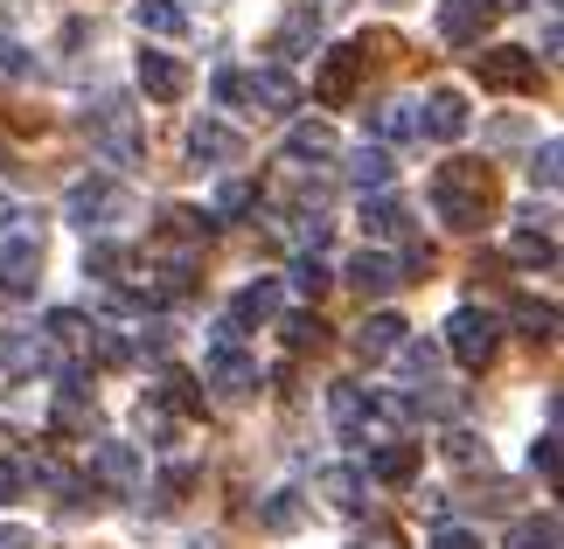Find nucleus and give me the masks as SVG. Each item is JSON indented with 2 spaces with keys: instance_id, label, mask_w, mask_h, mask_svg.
<instances>
[{
  "instance_id": "1",
  "label": "nucleus",
  "mask_w": 564,
  "mask_h": 549,
  "mask_svg": "<svg viewBox=\"0 0 564 549\" xmlns=\"http://www.w3.org/2000/svg\"><path fill=\"white\" fill-rule=\"evenodd\" d=\"M432 209H440V223H453V230H481L488 223V167L446 161L432 174Z\"/></svg>"
},
{
  "instance_id": "23",
  "label": "nucleus",
  "mask_w": 564,
  "mask_h": 549,
  "mask_svg": "<svg viewBox=\"0 0 564 549\" xmlns=\"http://www.w3.org/2000/svg\"><path fill=\"white\" fill-rule=\"evenodd\" d=\"M398 341H404V320L398 314H370V320L356 327V355L362 362H390V348H398Z\"/></svg>"
},
{
  "instance_id": "43",
  "label": "nucleus",
  "mask_w": 564,
  "mask_h": 549,
  "mask_svg": "<svg viewBox=\"0 0 564 549\" xmlns=\"http://www.w3.org/2000/svg\"><path fill=\"white\" fill-rule=\"evenodd\" d=\"M440 452L453 459V466H474V459H488V452H481V438H474V431H460V425L446 431V446H440Z\"/></svg>"
},
{
  "instance_id": "49",
  "label": "nucleus",
  "mask_w": 564,
  "mask_h": 549,
  "mask_svg": "<svg viewBox=\"0 0 564 549\" xmlns=\"http://www.w3.org/2000/svg\"><path fill=\"white\" fill-rule=\"evenodd\" d=\"M432 549H481V536H474V529H440Z\"/></svg>"
},
{
  "instance_id": "6",
  "label": "nucleus",
  "mask_w": 564,
  "mask_h": 549,
  "mask_svg": "<svg viewBox=\"0 0 564 549\" xmlns=\"http://www.w3.org/2000/svg\"><path fill=\"white\" fill-rule=\"evenodd\" d=\"M362 63H370V50H362V42H349V50H328V56H321V70H314V98H321V105H349Z\"/></svg>"
},
{
  "instance_id": "18",
  "label": "nucleus",
  "mask_w": 564,
  "mask_h": 549,
  "mask_svg": "<svg viewBox=\"0 0 564 549\" xmlns=\"http://www.w3.org/2000/svg\"><path fill=\"white\" fill-rule=\"evenodd\" d=\"M362 480L411 487V480H419V446H370V459H362Z\"/></svg>"
},
{
  "instance_id": "24",
  "label": "nucleus",
  "mask_w": 564,
  "mask_h": 549,
  "mask_svg": "<svg viewBox=\"0 0 564 549\" xmlns=\"http://www.w3.org/2000/svg\"><path fill=\"white\" fill-rule=\"evenodd\" d=\"M300 521H307V501H300L293 487H279V494L258 501V529H265V536H293Z\"/></svg>"
},
{
  "instance_id": "52",
  "label": "nucleus",
  "mask_w": 564,
  "mask_h": 549,
  "mask_svg": "<svg viewBox=\"0 0 564 549\" xmlns=\"http://www.w3.org/2000/svg\"><path fill=\"white\" fill-rule=\"evenodd\" d=\"M182 549H224V542H216V536H195V542H182Z\"/></svg>"
},
{
  "instance_id": "12",
  "label": "nucleus",
  "mask_w": 564,
  "mask_h": 549,
  "mask_svg": "<svg viewBox=\"0 0 564 549\" xmlns=\"http://www.w3.org/2000/svg\"><path fill=\"white\" fill-rule=\"evenodd\" d=\"M91 473L105 480V487H140V480H147V459H140V446L105 438V446H91Z\"/></svg>"
},
{
  "instance_id": "26",
  "label": "nucleus",
  "mask_w": 564,
  "mask_h": 549,
  "mask_svg": "<svg viewBox=\"0 0 564 549\" xmlns=\"http://www.w3.org/2000/svg\"><path fill=\"white\" fill-rule=\"evenodd\" d=\"M230 320L251 327V320H279V278H251L245 293L230 299Z\"/></svg>"
},
{
  "instance_id": "42",
  "label": "nucleus",
  "mask_w": 564,
  "mask_h": 549,
  "mask_svg": "<svg viewBox=\"0 0 564 549\" xmlns=\"http://www.w3.org/2000/svg\"><path fill=\"white\" fill-rule=\"evenodd\" d=\"M167 348H175V327H167V320H147L133 334V355H167Z\"/></svg>"
},
{
  "instance_id": "14",
  "label": "nucleus",
  "mask_w": 564,
  "mask_h": 549,
  "mask_svg": "<svg viewBox=\"0 0 564 549\" xmlns=\"http://www.w3.org/2000/svg\"><path fill=\"white\" fill-rule=\"evenodd\" d=\"M0 369H14V376L50 369V341H42L35 327H0Z\"/></svg>"
},
{
  "instance_id": "16",
  "label": "nucleus",
  "mask_w": 564,
  "mask_h": 549,
  "mask_svg": "<svg viewBox=\"0 0 564 549\" xmlns=\"http://www.w3.org/2000/svg\"><path fill=\"white\" fill-rule=\"evenodd\" d=\"M237 153H245V140H237L224 119H203V125H188V161H203V167H224V161H237Z\"/></svg>"
},
{
  "instance_id": "41",
  "label": "nucleus",
  "mask_w": 564,
  "mask_h": 549,
  "mask_svg": "<svg viewBox=\"0 0 564 549\" xmlns=\"http://www.w3.org/2000/svg\"><path fill=\"white\" fill-rule=\"evenodd\" d=\"M167 230L188 237V244H203V237L216 230V216H203V209H167Z\"/></svg>"
},
{
  "instance_id": "38",
  "label": "nucleus",
  "mask_w": 564,
  "mask_h": 549,
  "mask_svg": "<svg viewBox=\"0 0 564 549\" xmlns=\"http://www.w3.org/2000/svg\"><path fill=\"white\" fill-rule=\"evenodd\" d=\"M251 209H258V188H251V182H224V188H216V209H209V216L224 223V216H251Z\"/></svg>"
},
{
  "instance_id": "33",
  "label": "nucleus",
  "mask_w": 564,
  "mask_h": 549,
  "mask_svg": "<svg viewBox=\"0 0 564 549\" xmlns=\"http://www.w3.org/2000/svg\"><path fill=\"white\" fill-rule=\"evenodd\" d=\"M516 265H544V272H557V244H551V230H516Z\"/></svg>"
},
{
  "instance_id": "17",
  "label": "nucleus",
  "mask_w": 564,
  "mask_h": 549,
  "mask_svg": "<svg viewBox=\"0 0 564 549\" xmlns=\"http://www.w3.org/2000/svg\"><path fill=\"white\" fill-rule=\"evenodd\" d=\"M314 494L328 501V508L356 515V508H362V494H370V480H362V466H321V473H314Z\"/></svg>"
},
{
  "instance_id": "36",
  "label": "nucleus",
  "mask_w": 564,
  "mask_h": 549,
  "mask_svg": "<svg viewBox=\"0 0 564 549\" xmlns=\"http://www.w3.org/2000/svg\"><path fill=\"white\" fill-rule=\"evenodd\" d=\"M509 549H557V515H536V521H516Z\"/></svg>"
},
{
  "instance_id": "27",
  "label": "nucleus",
  "mask_w": 564,
  "mask_h": 549,
  "mask_svg": "<svg viewBox=\"0 0 564 549\" xmlns=\"http://www.w3.org/2000/svg\"><path fill=\"white\" fill-rule=\"evenodd\" d=\"M362 230H370V237H404L411 209L398 202V195H362Z\"/></svg>"
},
{
  "instance_id": "32",
  "label": "nucleus",
  "mask_w": 564,
  "mask_h": 549,
  "mask_svg": "<svg viewBox=\"0 0 564 549\" xmlns=\"http://www.w3.org/2000/svg\"><path fill=\"white\" fill-rule=\"evenodd\" d=\"M279 334H286L293 355H307V348L328 341V320H321V314H286V320H279Z\"/></svg>"
},
{
  "instance_id": "7",
  "label": "nucleus",
  "mask_w": 564,
  "mask_h": 549,
  "mask_svg": "<svg viewBox=\"0 0 564 549\" xmlns=\"http://www.w3.org/2000/svg\"><path fill=\"white\" fill-rule=\"evenodd\" d=\"M419 133H425V140H440V146L467 140V98L453 91V84H440V91H425V105H419Z\"/></svg>"
},
{
  "instance_id": "28",
  "label": "nucleus",
  "mask_w": 564,
  "mask_h": 549,
  "mask_svg": "<svg viewBox=\"0 0 564 549\" xmlns=\"http://www.w3.org/2000/svg\"><path fill=\"white\" fill-rule=\"evenodd\" d=\"M195 487V466H188V459H175V466H161V480H154V487H140L147 501H140V508H154V515H167V508H175V501Z\"/></svg>"
},
{
  "instance_id": "37",
  "label": "nucleus",
  "mask_w": 564,
  "mask_h": 549,
  "mask_svg": "<svg viewBox=\"0 0 564 549\" xmlns=\"http://www.w3.org/2000/svg\"><path fill=\"white\" fill-rule=\"evenodd\" d=\"M516 327H523L530 341H557V306H536V299H523V306H516Z\"/></svg>"
},
{
  "instance_id": "4",
  "label": "nucleus",
  "mask_w": 564,
  "mask_h": 549,
  "mask_svg": "<svg viewBox=\"0 0 564 549\" xmlns=\"http://www.w3.org/2000/svg\"><path fill=\"white\" fill-rule=\"evenodd\" d=\"M495 348H502V314H488V306H460V314L446 320V355L460 369H488Z\"/></svg>"
},
{
  "instance_id": "40",
  "label": "nucleus",
  "mask_w": 564,
  "mask_h": 549,
  "mask_svg": "<svg viewBox=\"0 0 564 549\" xmlns=\"http://www.w3.org/2000/svg\"><path fill=\"white\" fill-rule=\"evenodd\" d=\"M557 161H564V146H557V140L536 146V153H530V188H544V195H551V188H557Z\"/></svg>"
},
{
  "instance_id": "45",
  "label": "nucleus",
  "mask_w": 564,
  "mask_h": 549,
  "mask_svg": "<svg viewBox=\"0 0 564 549\" xmlns=\"http://www.w3.org/2000/svg\"><path fill=\"white\" fill-rule=\"evenodd\" d=\"M530 473H544V480H557V431H544L530 446Z\"/></svg>"
},
{
  "instance_id": "51",
  "label": "nucleus",
  "mask_w": 564,
  "mask_h": 549,
  "mask_svg": "<svg viewBox=\"0 0 564 549\" xmlns=\"http://www.w3.org/2000/svg\"><path fill=\"white\" fill-rule=\"evenodd\" d=\"M0 549H35V536L21 529V521H8V529H0Z\"/></svg>"
},
{
  "instance_id": "5",
  "label": "nucleus",
  "mask_w": 564,
  "mask_h": 549,
  "mask_svg": "<svg viewBox=\"0 0 564 549\" xmlns=\"http://www.w3.org/2000/svg\"><path fill=\"white\" fill-rule=\"evenodd\" d=\"M474 77H481V91H530L536 56L516 50V42H495V50H474Z\"/></svg>"
},
{
  "instance_id": "2",
  "label": "nucleus",
  "mask_w": 564,
  "mask_h": 549,
  "mask_svg": "<svg viewBox=\"0 0 564 549\" xmlns=\"http://www.w3.org/2000/svg\"><path fill=\"white\" fill-rule=\"evenodd\" d=\"M133 216V195H126V182H112V174H91V182H77L70 195H63V223H77L84 237L112 230Z\"/></svg>"
},
{
  "instance_id": "34",
  "label": "nucleus",
  "mask_w": 564,
  "mask_h": 549,
  "mask_svg": "<svg viewBox=\"0 0 564 549\" xmlns=\"http://www.w3.org/2000/svg\"><path fill=\"white\" fill-rule=\"evenodd\" d=\"M42 334H50V341H63V348H84V341H91V320H84L77 306H56V314L42 320Z\"/></svg>"
},
{
  "instance_id": "47",
  "label": "nucleus",
  "mask_w": 564,
  "mask_h": 549,
  "mask_svg": "<svg viewBox=\"0 0 564 549\" xmlns=\"http://www.w3.org/2000/svg\"><path fill=\"white\" fill-rule=\"evenodd\" d=\"M328 237H335V223H328V216H300V244H307V251H321Z\"/></svg>"
},
{
  "instance_id": "50",
  "label": "nucleus",
  "mask_w": 564,
  "mask_h": 549,
  "mask_svg": "<svg viewBox=\"0 0 564 549\" xmlns=\"http://www.w3.org/2000/svg\"><path fill=\"white\" fill-rule=\"evenodd\" d=\"M425 515L440 521V529H453V501H446V494H425Z\"/></svg>"
},
{
  "instance_id": "48",
  "label": "nucleus",
  "mask_w": 564,
  "mask_h": 549,
  "mask_svg": "<svg viewBox=\"0 0 564 549\" xmlns=\"http://www.w3.org/2000/svg\"><path fill=\"white\" fill-rule=\"evenodd\" d=\"M21 487H29V473H21V459H0V501H14Z\"/></svg>"
},
{
  "instance_id": "30",
  "label": "nucleus",
  "mask_w": 564,
  "mask_h": 549,
  "mask_svg": "<svg viewBox=\"0 0 564 549\" xmlns=\"http://www.w3.org/2000/svg\"><path fill=\"white\" fill-rule=\"evenodd\" d=\"M377 125V146H398V140H419V105H383L370 119Z\"/></svg>"
},
{
  "instance_id": "9",
  "label": "nucleus",
  "mask_w": 564,
  "mask_h": 549,
  "mask_svg": "<svg viewBox=\"0 0 564 549\" xmlns=\"http://www.w3.org/2000/svg\"><path fill=\"white\" fill-rule=\"evenodd\" d=\"M341 278H349L362 299H390V293L404 285V265H398L390 251H370V244H362V251L349 257V272H341Z\"/></svg>"
},
{
  "instance_id": "20",
  "label": "nucleus",
  "mask_w": 564,
  "mask_h": 549,
  "mask_svg": "<svg viewBox=\"0 0 564 549\" xmlns=\"http://www.w3.org/2000/svg\"><path fill=\"white\" fill-rule=\"evenodd\" d=\"M390 174H398L390 146H370V140H362V146L349 153V182H356L362 195H383V188H390Z\"/></svg>"
},
{
  "instance_id": "11",
  "label": "nucleus",
  "mask_w": 564,
  "mask_h": 549,
  "mask_svg": "<svg viewBox=\"0 0 564 549\" xmlns=\"http://www.w3.org/2000/svg\"><path fill=\"white\" fill-rule=\"evenodd\" d=\"M314 42H321V8H314V0H300V8L279 21L272 56H279V63H300V56H314Z\"/></svg>"
},
{
  "instance_id": "21",
  "label": "nucleus",
  "mask_w": 564,
  "mask_h": 549,
  "mask_svg": "<svg viewBox=\"0 0 564 549\" xmlns=\"http://www.w3.org/2000/svg\"><path fill=\"white\" fill-rule=\"evenodd\" d=\"M195 389H203V383H195L188 369H161V376H154V389H147V404H154V410H175V417H188L195 404H203Z\"/></svg>"
},
{
  "instance_id": "22",
  "label": "nucleus",
  "mask_w": 564,
  "mask_h": 549,
  "mask_svg": "<svg viewBox=\"0 0 564 549\" xmlns=\"http://www.w3.org/2000/svg\"><path fill=\"white\" fill-rule=\"evenodd\" d=\"M328 417L341 425V438H362V425H370V389H356V383H335L328 389Z\"/></svg>"
},
{
  "instance_id": "8",
  "label": "nucleus",
  "mask_w": 564,
  "mask_h": 549,
  "mask_svg": "<svg viewBox=\"0 0 564 549\" xmlns=\"http://www.w3.org/2000/svg\"><path fill=\"white\" fill-rule=\"evenodd\" d=\"M203 389H216V397H251L258 389V362L245 355V348H209V369H203Z\"/></svg>"
},
{
  "instance_id": "39",
  "label": "nucleus",
  "mask_w": 564,
  "mask_h": 549,
  "mask_svg": "<svg viewBox=\"0 0 564 549\" xmlns=\"http://www.w3.org/2000/svg\"><path fill=\"white\" fill-rule=\"evenodd\" d=\"M126 265V251L112 244V237H91V251H84V278H112Z\"/></svg>"
},
{
  "instance_id": "31",
  "label": "nucleus",
  "mask_w": 564,
  "mask_h": 549,
  "mask_svg": "<svg viewBox=\"0 0 564 549\" xmlns=\"http://www.w3.org/2000/svg\"><path fill=\"white\" fill-rule=\"evenodd\" d=\"M286 278H293V293H300V299H321V293H328V285H335V272L321 265V251H300Z\"/></svg>"
},
{
  "instance_id": "13",
  "label": "nucleus",
  "mask_w": 564,
  "mask_h": 549,
  "mask_svg": "<svg viewBox=\"0 0 564 549\" xmlns=\"http://www.w3.org/2000/svg\"><path fill=\"white\" fill-rule=\"evenodd\" d=\"M245 98H251V105H265V112H293V105H300V84H293L286 63H265V70H251V77H245Z\"/></svg>"
},
{
  "instance_id": "10",
  "label": "nucleus",
  "mask_w": 564,
  "mask_h": 549,
  "mask_svg": "<svg viewBox=\"0 0 564 549\" xmlns=\"http://www.w3.org/2000/svg\"><path fill=\"white\" fill-rule=\"evenodd\" d=\"M140 91L154 98V105H182L188 98V63L167 56V50H147L140 56Z\"/></svg>"
},
{
  "instance_id": "44",
  "label": "nucleus",
  "mask_w": 564,
  "mask_h": 549,
  "mask_svg": "<svg viewBox=\"0 0 564 549\" xmlns=\"http://www.w3.org/2000/svg\"><path fill=\"white\" fill-rule=\"evenodd\" d=\"M209 98L230 105V112H237V105H251V98H245V70H216V77H209Z\"/></svg>"
},
{
  "instance_id": "53",
  "label": "nucleus",
  "mask_w": 564,
  "mask_h": 549,
  "mask_svg": "<svg viewBox=\"0 0 564 549\" xmlns=\"http://www.w3.org/2000/svg\"><path fill=\"white\" fill-rule=\"evenodd\" d=\"M488 8H530V0H488Z\"/></svg>"
},
{
  "instance_id": "46",
  "label": "nucleus",
  "mask_w": 564,
  "mask_h": 549,
  "mask_svg": "<svg viewBox=\"0 0 564 549\" xmlns=\"http://www.w3.org/2000/svg\"><path fill=\"white\" fill-rule=\"evenodd\" d=\"M0 70H8V77H29L35 63H29V50H21V42H8V35H0Z\"/></svg>"
},
{
  "instance_id": "29",
  "label": "nucleus",
  "mask_w": 564,
  "mask_h": 549,
  "mask_svg": "<svg viewBox=\"0 0 564 549\" xmlns=\"http://www.w3.org/2000/svg\"><path fill=\"white\" fill-rule=\"evenodd\" d=\"M133 29L140 35H182L188 14L175 8V0H133Z\"/></svg>"
},
{
  "instance_id": "15",
  "label": "nucleus",
  "mask_w": 564,
  "mask_h": 549,
  "mask_svg": "<svg viewBox=\"0 0 564 549\" xmlns=\"http://www.w3.org/2000/svg\"><path fill=\"white\" fill-rule=\"evenodd\" d=\"M488 29V0H446L440 8V42H453V50H474Z\"/></svg>"
},
{
  "instance_id": "19",
  "label": "nucleus",
  "mask_w": 564,
  "mask_h": 549,
  "mask_svg": "<svg viewBox=\"0 0 564 549\" xmlns=\"http://www.w3.org/2000/svg\"><path fill=\"white\" fill-rule=\"evenodd\" d=\"M50 425H56V431H70V438H91V431H98V404H91V389H56Z\"/></svg>"
},
{
  "instance_id": "3",
  "label": "nucleus",
  "mask_w": 564,
  "mask_h": 549,
  "mask_svg": "<svg viewBox=\"0 0 564 549\" xmlns=\"http://www.w3.org/2000/svg\"><path fill=\"white\" fill-rule=\"evenodd\" d=\"M84 133H91V146H98V153H105L112 167H133V161H140L133 105H126V98H112V91H105V98L91 105V112H84Z\"/></svg>"
},
{
  "instance_id": "35",
  "label": "nucleus",
  "mask_w": 564,
  "mask_h": 549,
  "mask_svg": "<svg viewBox=\"0 0 564 549\" xmlns=\"http://www.w3.org/2000/svg\"><path fill=\"white\" fill-rule=\"evenodd\" d=\"M390 355H398V369H404V376H432V369H440V341H398V348H390Z\"/></svg>"
},
{
  "instance_id": "25",
  "label": "nucleus",
  "mask_w": 564,
  "mask_h": 549,
  "mask_svg": "<svg viewBox=\"0 0 564 549\" xmlns=\"http://www.w3.org/2000/svg\"><path fill=\"white\" fill-rule=\"evenodd\" d=\"M335 153H341V140H335L321 119H314V125L300 119L293 133H286V161H293V167H300V161H335Z\"/></svg>"
}]
</instances>
